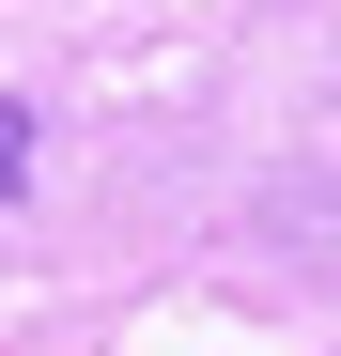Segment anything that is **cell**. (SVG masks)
I'll list each match as a JSON object with an SVG mask.
<instances>
[{"label":"cell","mask_w":341,"mask_h":356,"mask_svg":"<svg viewBox=\"0 0 341 356\" xmlns=\"http://www.w3.org/2000/svg\"><path fill=\"white\" fill-rule=\"evenodd\" d=\"M16 186H31V108L0 93V202H16Z\"/></svg>","instance_id":"cell-1"}]
</instances>
